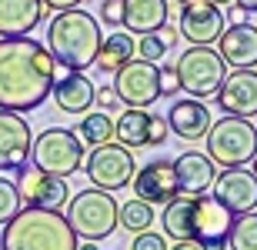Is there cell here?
Returning a JSON list of instances; mask_svg holds the SVG:
<instances>
[{
	"label": "cell",
	"mask_w": 257,
	"mask_h": 250,
	"mask_svg": "<svg viewBox=\"0 0 257 250\" xmlns=\"http://www.w3.org/2000/svg\"><path fill=\"white\" fill-rule=\"evenodd\" d=\"M57 84V60L34 37H0V110H37Z\"/></svg>",
	"instance_id": "cell-1"
},
{
	"label": "cell",
	"mask_w": 257,
	"mask_h": 250,
	"mask_svg": "<svg viewBox=\"0 0 257 250\" xmlns=\"http://www.w3.org/2000/svg\"><path fill=\"white\" fill-rule=\"evenodd\" d=\"M100 24L87 10L70 7L57 10L47 27V50L57 60V67L67 70H87L97 64L100 54Z\"/></svg>",
	"instance_id": "cell-2"
},
{
	"label": "cell",
	"mask_w": 257,
	"mask_h": 250,
	"mask_svg": "<svg viewBox=\"0 0 257 250\" xmlns=\"http://www.w3.org/2000/svg\"><path fill=\"white\" fill-rule=\"evenodd\" d=\"M80 240L60 210L20 207L0 233V250H77Z\"/></svg>",
	"instance_id": "cell-3"
},
{
	"label": "cell",
	"mask_w": 257,
	"mask_h": 250,
	"mask_svg": "<svg viewBox=\"0 0 257 250\" xmlns=\"http://www.w3.org/2000/svg\"><path fill=\"white\" fill-rule=\"evenodd\" d=\"M117 210H120V203H117L110 193L90 187V190H80L77 197L67 200L64 217H67V223H70V230L77 233V240L100 243L120 227V223H117Z\"/></svg>",
	"instance_id": "cell-4"
},
{
	"label": "cell",
	"mask_w": 257,
	"mask_h": 250,
	"mask_svg": "<svg viewBox=\"0 0 257 250\" xmlns=\"http://www.w3.org/2000/svg\"><path fill=\"white\" fill-rule=\"evenodd\" d=\"M207 157L210 164L224 167H244L254 160L257 154V127L250 124L247 117H220V120H210L207 130Z\"/></svg>",
	"instance_id": "cell-5"
},
{
	"label": "cell",
	"mask_w": 257,
	"mask_h": 250,
	"mask_svg": "<svg viewBox=\"0 0 257 250\" xmlns=\"http://www.w3.org/2000/svg\"><path fill=\"white\" fill-rule=\"evenodd\" d=\"M84 144L74 130L67 127H47L40 137H34V147H30V164L34 170L50 173V177H70V173L80 170L84 164Z\"/></svg>",
	"instance_id": "cell-6"
},
{
	"label": "cell",
	"mask_w": 257,
	"mask_h": 250,
	"mask_svg": "<svg viewBox=\"0 0 257 250\" xmlns=\"http://www.w3.org/2000/svg\"><path fill=\"white\" fill-rule=\"evenodd\" d=\"M174 70H177L181 90H187L191 97H214L224 84V77L230 74L217 47H187L177 57Z\"/></svg>",
	"instance_id": "cell-7"
},
{
	"label": "cell",
	"mask_w": 257,
	"mask_h": 250,
	"mask_svg": "<svg viewBox=\"0 0 257 250\" xmlns=\"http://www.w3.org/2000/svg\"><path fill=\"white\" fill-rule=\"evenodd\" d=\"M84 173L87 180L94 183L97 190H124L127 183L134 180V173H137V167H134V154L127 150L124 144H100L94 147L90 154H87L84 160Z\"/></svg>",
	"instance_id": "cell-8"
},
{
	"label": "cell",
	"mask_w": 257,
	"mask_h": 250,
	"mask_svg": "<svg viewBox=\"0 0 257 250\" xmlns=\"http://www.w3.org/2000/svg\"><path fill=\"white\" fill-rule=\"evenodd\" d=\"M230 223L234 213L214 197V193H197L191 207V240L200 250H227Z\"/></svg>",
	"instance_id": "cell-9"
},
{
	"label": "cell",
	"mask_w": 257,
	"mask_h": 250,
	"mask_svg": "<svg viewBox=\"0 0 257 250\" xmlns=\"http://www.w3.org/2000/svg\"><path fill=\"white\" fill-rule=\"evenodd\" d=\"M114 94L124 107H147L154 100H161V67L157 64H147V60L134 57L131 64L114 74Z\"/></svg>",
	"instance_id": "cell-10"
},
{
	"label": "cell",
	"mask_w": 257,
	"mask_h": 250,
	"mask_svg": "<svg viewBox=\"0 0 257 250\" xmlns=\"http://www.w3.org/2000/svg\"><path fill=\"white\" fill-rule=\"evenodd\" d=\"M167 120L144 107H124V114L114 120V137L117 144L127 150H144V147H161L167 140Z\"/></svg>",
	"instance_id": "cell-11"
},
{
	"label": "cell",
	"mask_w": 257,
	"mask_h": 250,
	"mask_svg": "<svg viewBox=\"0 0 257 250\" xmlns=\"http://www.w3.org/2000/svg\"><path fill=\"white\" fill-rule=\"evenodd\" d=\"M177 20H181L177 34L187 37L191 47H210V44H217L224 27H227V17L210 0H187V4H181V17Z\"/></svg>",
	"instance_id": "cell-12"
},
{
	"label": "cell",
	"mask_w": 257,
	"mask_h": 250,
	"mask_svg": "<svg viewBox=\"0 0 257 250\" xmlns=\"http://www.w3.org/2000/svg\"><path fill=\"white\" fill-rule=\"evenodd\" d=\"M34 130L20 114L0 110V173H24L30 167Z\"/></svg>",
	"instance_id": "cell-13"
},
{
	"label": "cell",
	"mask_w": 257,
	"mask_h": 250,
	"mask_svg": "<svg viewBox=\"0 0 257 250\" xmlns=\"http://www.w3.org/2000/svg\"><path fill=\"white\" fill-rule=\"evenodd\" d=\"M134 197L144 203H151V207H157V203H171L174 197H177V177H174V160H167V157H154V160H147V164L141 167V170L134 173Z\"/></svg>",
	"instance_id": "cell-14"
},
{
	"label": "cell",
	"mask_w": 257,
	"mask_h": 250,
	"mask_svg": "<svg viewBox=\"0 0 257 250\" xmlns=\"http://www.w3.org/2000/svg\"><path fill=\"white\" fill-rule=\"evenodd\" d=\"M214 197H217L234 217L257 210V177L250 170H244V167L220 170L217 177H214Z\"/></svg>",
	"instance_id": "cell-15"
},
{
	"label": "cell",
	"mask_w": 257,
	"mask_h": 250,
	"mask_svg": "<svg viewBox=\"0 0 257 250\" xmlns=\"http://www.w3.org/2000/svg\"><path fill=\"white\" fill-rule=\"evenodd\" d=\"M214 104L227 117H257V74L254 70H234L224 77Z\"/></svg>",
	"instance_id": "cell-16"
},
{
	"label": "cell",
	"mask_w": 257,
	"mask_h": 250,
	"mask_svg": "<svg viewBox=\"0 0 257 250\" xmlns=\"http://www.w3.org/2000/svg\"><path fill=\"white\" fill-rule=\"evenodd\" d=\"M17 187H20V200L27 207H44V210H60L67 207L70 193H67V180L64 177H50V173H40L34 167L17 177Z\"/></svg>",
	"instance_id": "cell-17"
},
{
	"label": "cell",
	"mask_w": 257,
	"mask_h": 250,
	"mask_svg": "<svg viewBox=\"0 0 257 250\" xmlns=\"http://www.w3.org/2000/svg\"><path fill=\"white\" fill-rule=\"evenodd\" d=\"M217 54L224 57V64L234 70H250L257 67V27L240 20V24H230L224 27L217 40Z\"/></svg>",
	"instance_id": "cell-18"
},
{
	"label": "cell",
	"mask_w": 257,
	"mask_h": 250,
	"mask_svg": "<svg viewBox=\"0 0 257 250\" xmlns=\"http://www.w3.org/2000/svg\"><path fill=\"white\" fill-rule=\"evenodd\" d=\"M47 17L50 4L44 0H0V37H27Z\"/></svg>",
	"instance_id": "cell-19"
},
{
	"label": "cell",
	"mask_w": 257,
	"mask_h": 250,
	"mask_svg": "<svg viewBox=\"0 0 257 250\" xmlns=\"http://www.w3.org/2000/svg\"><path fill=\"white\" fill-rule=\"evenodd\" d=\"M174 177H177V190L187 193V197H197V193H207L214 187V164H210L207 154H181L174 160Z\"/></svg>",
	"instance_id": "cell-20"
},
{
	"label": "cell",
	"mask_w": 257,
	"mask_h": 250,
	"mask_svg": "<svg viewBox=\"0 0 257 250\" xmlns=\"http://www.w3.org/2000/svg\"><path fill=\"white\" fill-rule=\"evenodd\" d=\"M120 7H124L120 27H127V34H137V37L161 30L171 17L167 0H120Z\"/></svg>",
	"instance_id": "cell-21"
},
{
	"label": "cell",
	"mask_w": 257,
	"mask_h": 250,
	"mask_svg": "<svg viewBox=\"0 0 257 250\" xmlns=\"http://www.w3.org/2000/svg\"><path fill=\"white\" fill-rule=\"evenodd\" d=\"M94 90L97 87L90 84V77H84L80 70H70V74H64V77H57V84H54V104L64 110V114H87L90 107H94Z\"/></svg>",
	"instance_id": "cell-22"
},
{
	"label": "cell",
	"mask_w": 257,
	"mask_h": 250,
	"mask_svg": "<svg viewBox=\"0 0 257 250\" xmlns=\"http://www.w3.org/2000/svg\"><path fill=\"white\" fill-rule=\"evenodd\" d=\"M164 120L167 130H174L181 140H204L210 130V110L200 100H177Z\"/></svg>",
	"instance_id": "cell-23"
},
{
	"label": "cell",
	"mask_w": 257,
	"mask_h": 250,
	"mask_svg": "<svg viewBox=\"0 0 257 250\" xmlns=\"http://www.w3.org/2000/svg\"><path fill=\"white\" fill-rule=\"evenodd\" d=\"M134 54H137V44H134V34H110L107 40H100V54H97V67L104 74H117V70L131 64Z\"/></svg>",
	"instance_id": "cell-24"
},
{
	"label": "cell",
	"mask_w": 257,
	"mask_h": 250,
	"mask_svg": "<svg viewBox=\"0 0 257 250\" xmlns=\"http://www.w3.org/2000/svg\"><path fill=\"white\" fill-rule=\"evenodd\" d=\"M191 207L194 197H187V193H177L171 203H164L161 227L171 240H191Z\"/></svg>",
	"instance_id": "cell-25"
},
{
	"label": "cell",
	"mask_w": 257,
	"mask_h": 250,
	"mask_svg": "<svg viewBox=\"0 0 257 250\" xmlns=\"http://www.w3.org/2000/svg\"><path fill=\"white\" fill-rule=\"evenodd\" d=\"M74 134L80 137V144H90V147L110 144V140H114V120H110V114H104V110H94V114L87 110Z\"/></svg>",
	"instance_id": "cell-26"
},
{
	"label": "cell",
	"mask_w": 257,
	"mask_h": 250,
	"mask_svg": "<svg viewBox=\"0 0 257 250\" xmlns=\"http://www.w3.org/2000/svg\"><path fill=\"white\" fill-rule=\"evenodd\" d=\"M174 40H177V30L171 24H164L161 30H154V34H144L137 37V57L147 60V64H157V60L174 47Z\"/></svg>",
	"instance_id": "cell-27"
},
{
	"label": "cell",
	"mask_w": 257,
	"mask_h": 250,
	"mask_svg": "<svg viewBox=\"0 0 257 250\" xmlns=\"http://www.w3.org/2000/svg\"><path fill=\"white\" fill-rule=\"evenodd\" d=\"M117 223H120L127 233H144V230H151V223H154V207H151V203H144V200H137V197H131L127 203H120V210H117Z\"/></svg>",
	"instance_id": "cell-28"
},
{
	"label": "cell",
	"mask_w": 257,
	"mask_h": 250,
	"mask_svg": "<svg viewBox=\"0 0 257 250\" xmlns=\"http://www.w3.org/2000/svg\"><path fill=\"white\" fill-rule=\"evenodd\" d=\"M227 247L230 250H257V210L237 213V217H234Z\"/></svg>",
	"instance_id": "cell-29"
},
{
	"label": "cell",
	"mask_w": 257,
	"mask_h": 250,
	"mask_svg": "<svg viewBox=\"0 0 257 250\" xmlns=\"http://www.w3.org/2000/svg\"><path fill=\"white\" fill-rule=\"evenodd\" d=\"M20 207H24V200H20V187L0 173V227H4L10 217H17Z\"/></svg>",
	"instance_id": "cell-30"
},
{
	"label": "cell",
	"mask_w": 257,
	"mask_h": 250,
	"mask_svg": "<svg viewBox=\"0 0 257 250\" xmlns=\"http://www.w3.org/2000/svg\"><path fill=\"white\" fill-rule=\"evenodd\" d=\"M131 250H167V240H164V233H151V230H144L134 237Z\"/></svg>",
	"instance_id": "cell-31"
},
{
	"label": "cell",
	"mask_w": 257,
	"mask_h": 250,
	"mask_svg": "<svg viewBox=\"0 0 257 250\" xmlns=\"http://www.w3.org/2000/svg\"><path fill=\"white\" fill-rule=\"evenodd\" d=\"M120 17H124L120 0H100V20H104L107 27H120Z\"/></svg>",
	"instance_id": "cell-32"
},
{
	"label": "cell",
	"mask_w": 257,
	"mask_h": 250,
	"mask_svg": "<svg viewBox=\"0 0 257 250\" xmlns=\"http://www.w3.org/2000/svg\"><path fill=\"white\" fill-rule=\"evenodd\" d=\"M174 94H181L177 70H174V67H161V97H174Z\"/></svg>",
	"instance_id": "cell-33"
},
{
	"label": "cell",
	"mask_w": 257,
	"mask_h": 250,
	"mask_svg": "<svg viewBox=\"0 0 257 250\" xmlns=\"http://www.w3.org/2000/svg\"><path fill=\"white\" fill-rule=\"evenodd\" d=\"M94 104L104 110V114H110L114 107H120V100H117V94H114V87H100V90H94Z\"/></svg>",
	"instance_id": "cell-34"
},
{
	"label": "cell",
	"mask_w": 257,
	"mask_h": 250,
	"mask_svg": "<svg viewBox=\"0 0 257 250\" xmlns=\"http://www.w3.org/2000/svg\"><path fill=\"white\" fill-rule=\"evenodd\" d=\"M44 4H50V10H70V7H80L84 0H44Z\"/></svg>",
	"instance_id": "cell-35"
},
{
	"label": "cell",
	"mask_w": 257,
	"mask_h": 250,
	"mask_svg": "<svg viewBox=\"0 0 257 250\" xmlns=\"http://www.w3.org/2000/svg\"><path fill=\"white\" fill-rule=\"evenodd\" d=\"M234 7L240 14H257V0H234Z\"/></svg>",
	"instance_id": "cell-36"
},
{
	"label": "cell",
	"mask_w": 257,
	"mask_h": 250,
	"mask_svg": "<svg viewBox=\"0 0 257 250\" xmlns=\"http://www.w3.org/2000/svg\"><path fill=\"white\" fill-rule=\"evenodd\" d=\"M167 250H200L194 240H174V247H167Z\"/></svg>",
	"instance_id": "cell-37"
},
{
	"label": "cell",
	"mask_w": 257,
	"mask_h": 250,
	"mask_svg": "<svg viewBox=\"0 0 257 250\" xmlns=\"http://www.w3.org/2000/svg\"><path fill=\"white\" fill-rule=\"evenodd\" d=\"M77 250H100V243H90V240H84V243H80Z\"/></svg>",
	"instance_id": "cell-38"
},
{
	"label": "cell",
	"mask_w": 257,
	"mask_h": 250,
	"mask_svg": "<svg viewBox=\"0 0 257 250\" xmlns=\"http://www.w3.org/2000/svg\"><path fill=\"white\" fill-rule=\"evenodd\" d=\"M210 4H217V7H227V4H234V0H210Z\"/></svg>",
	"instance_id": "cell-39"
},
{
	"label": "cell",
	"mask_w": 257,
	"mask_h": 250,
	"mask_svg": "<svg viewBox=\"0 0 257 250\" xmlns=\"http://www.w3.org/2000/svg\"><path fill=\"white\" fill-rule=\"evenodd\" d=\"M250 164H254V170H250V173H254V177H257V154H254V160H250Z\"/></svg>",
	"instance_id": "cell-40"
},
{
	"label": "cell",
	"mask_w": 257,
	"mask_h": 250,
	"mask_svg": "<svg viewBox=\"0 0 257 250\" xmlns=\"http://www.w3.org/2000/svg\"><path fill=\"white\" fill-rule=\"evenodd\" d=\"M177 4H187V0H177Z\"/></svg>",
	"instance_id": "cell-41"
},
{
	"label": "cell",
	"mask_w": 257,
	"mask_h": 250,
	"mask_svg": "<svg viewBox=\"0 0 257 250\" xmlns=\"http://www.w3.org/2000/svg\"><path fill=\"white\" fill-rule=\"evenodd\" d=\"M254 127H257V124H254Z\"/></svg>",
	"instance_id": "cell-42"
}]
</instances>
